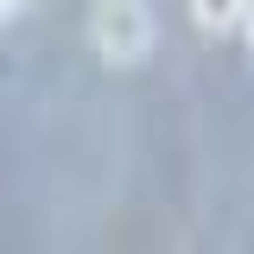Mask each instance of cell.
Returning a JSON list of instances; mask_svg holds the SVG:
<instances>
[{
  "label": "cell",
  "mask_w": 254,
  "mask_h": 254,
  "mask_svg": "<svg viewBox=\"0 0 254 254\" xmlns=\"http://www.w3.org/2000/svg\"><path fill=\"white\" fill-rule=\"evenodd\" d=\"M89 45L108 70H133L153 58L159 45V19L146 0H95L89 6Z\"/></svg>",
  "instance_id": "cell-1"
},
{
  "label": "cell",
  "mask_w": 254,
  "mask_h": 254,
  "mask_svg": "<svg viewBox=\"0 0 254 254\" xmlns=\"http://www.w3.org/2000/svg\"><path fill=\"white\" fill-rule=\"evenodd\" d=\"M242 6L248 0H190V19H197V32L222 38V32H242Z\"/></svg>",
  "instance_id": "cell-2"
},
{
  "label": "cell",
  "mask_w": 254,
  "mask_h": 254,
  "mask_svg": "<svg viewBox=\"0 0 254 254\" xmlns=\"http://www.w3.org/2000/svg\"><path fill=\"white\" fill-rule=\"evenodd\" d=\"M19 13H26V0H0V26H13Z\"/></svg>",
  "instance_id": "cell-3"
},
{
  "label": "cell",
  "mask_w": 254,
  "mask_h": 254,
  "mask_svg": "<svg viewBox=\"0 0 254 254\" xmlns=\"http://www.w3.org/2000/svg\"><path fill=\"white\" fill-rule=\"evenodd\" d=\"M242 32H248V51H254V0L242 6Z\"/></svg>",
  "instance_id": "cell-4"
}]
</instances>
